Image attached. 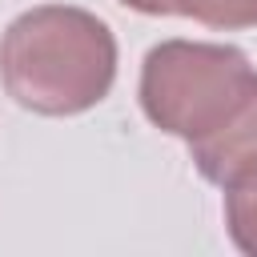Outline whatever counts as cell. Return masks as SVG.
Returning a JSON list of instances; mask_svg holds the SVG:
<instances>
[{
	"instance_id": "cell-1",
	"label": "cell",
	"mask_w": 257,
	"mask_h": 257,
	"mask_svg": "<svg viewBox=\"0 0 257 257\" xmlns=\"http://www.w3.org/2000/svg\"><path fill=\"white\" fill-rule=\"evenodd\" d=\"M116 80L112 28L76 4H36L0 32V84L36 116L96 108Z\"/></svg>"
},
{
	"instance_id": "cell-2",
	"label": "cell",
	"mask_w": 257,
	"mask_h": 257,
	"mask_svg": "<svg viewBox=\"0 0 257 257\" xmlns=\"http://www.w3.org/2000/svg\"><path fill=\"white\" fill-rule=\"evenodd\" d=\"M257 88L245 48L217 40H161L141 60L137 100L153 128L197 145L225 128Z\"/></svg>"
},
{
	"instance_id": "cell-3",
	"label": "cell",
	"mask_w": 257,
	"mask_h": 257,
	"mask_svg": "<svg viewBox=\"0 0 257 257\" xmlns=\"http://www.w3.org/2000/svg\"><path fill=\"white\" fill-rule=\"evenodd\" d=\"M189 157H193L197 173L217 189H225L229 181L253 173L257 169V88L225 128H217L213 137L189 145Z\"/></svg>"
},
{
	"instance_id": "cell-4",
	"label": "cell",
	"mask_w": 257,
	"mask_h": 257,
	"mask_svg": "<svg viewBox=\"0 0 257 257\" xmlns=\"http://www.w3.org/2000/svg\"><path fill=\"white\" fill-rule=\"evenodd\" d=\"M225 233L237 253L257 257V169L225 185Z\"/></svg>"
},
{
	"instance_id": "cell-5",
	"label": "cell",
	"mask_w": 257,
	"mask_h": 257,
	"mask_svg": "<svg viewBox=\"0 0 257 257\" xmlns=\"http://www.w3.org/2000/svg\"><path fill=\"white\" fill-rule=\"evenodd\" d=\"M173 16L197 20L217 32H241L257 28V0H169Z\"/></svg>"
},
{
	"instance_id": "cell-6",
	"label": "cell",
	"mask_w": 257,
	"mask_h": 257,
	"mask_svg": "<svg viewBox=\"0 0 257 257\" xmlns=\"http://www.w3.org/2000/svg\"><path fill=\"white\" fill-rule=\"evenodd\" d=\"M116 4H124V8H133L141 16H173L169 0H116Z\"/></svg>"
}]
</instances>
